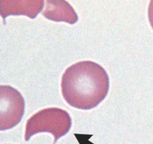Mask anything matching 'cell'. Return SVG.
Here are the masks:
<instances>
[{"label":"cell","instance_id":"6da1fadb","mask_svg":"<svg viewBox=\"0 0 153 144\" xmlns=\"http://www.w3.org/2000/svg\"><path fill=\"white\" fill-rule=\"evenodd\" d=\"M61 86L68 104L78 109L91 110L105 98L109 77L100 64L92 61L79 62L66 69Z\"/></svg>","mask_w":153,"mask_h":144},{"label":"cell","instance_id":"7a4b0ae2","mask_svg":"<svg viewBox=\"0 0 153 144\" xmlns=\"http://www.w3.org/2000/svg\"><path fill=\"white\" fill-rule=\"evenodd\" d=\"M72 126V119L66 110L58 107H49L36 112L27 121L25 140L28 141L32 136L42 132L53 135V144L67 134Z\"/></svg>","mask_w":153,"mask_h":144},{"label":"cell","instance_id":"3957f363","mask_svg":"<svg viewBox=\"0 0 153 144\" xmlns=\"http://www.w3.org/2000/svg\"><path fill=\"white\" fill-rule=\"evenodd\" d=\"M25 112V100L10 86H0V130H8L19 123Z\"/></svg>","mask_w":153,"mask_h":144},{"label":"cell","instance_id":"277c9868","mask_svg":"<svg viewBox=\"0 0 153 144\" xmlns=\"http://www.w3.org/2000/svg\"><path fill=\"white\" fill-rule=\"evenodd\" d=\"M44 6L43 0H1L0 13L5 24V18L10 15H25L34 19Z\"/></svg>","mask_w":153,"mask_h":144},{"label":"cell","instance_id":"5b68a950","mask_svg":"<svg viewBox=\"0 0 153 144\" xmlns=\"http://www.w3.org/2000/svg\"><path fill=\"white\" fill-rule=\"evenodd\" d=\"M45 9L42 14L46 19L70 24H75L79 20L77 14L68 2L47 0L45 2Z\"/></svg>","mask_w":153,"mask_h":144},{"label":"cell","instance_id":"8992f818","mask_svg":"<svg viewBox=\"0 0 153 144\" xmlns=\"http://www.w3.org/2000/svg\"><path fill=\"white\" fill-rule=\"evenodd\" d=\"M148 17H149V23L153 28V0L149 2L148 8Z\"/></svg>","mask_w":153,"mask_h":144}]
</instances>
